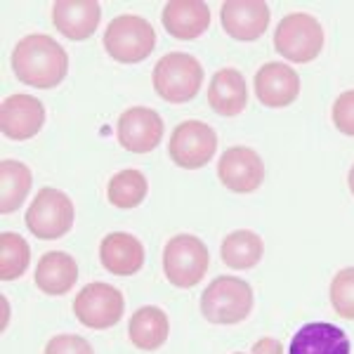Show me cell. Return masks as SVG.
<instances>
[{"label":"cell","mask_w":354,"mask_h":354,"mask_svg":"<svg viewBox=\"0 0 354 354\" xmlns=\"http://www.w3.org/2000/svg\"><path fill=\"white\" fill-rule=\"evenodd\" d=\"M116 133L123 149L133 153H149L163 140V118L147 106H133L121 113Z\"/></svg>","instance_id":"cell-12"},{"label":"cell","mask_w":354,"mask_h":354,"mask_svg":"<svg viewBox=\"0 0 354 354\" xmlns=\"http://www.w3.org/2000/svg\"><path fill=\"white\" fill-rule=\"evenodd\" d=\"M333 123L342 135L354 137V90H345L333 104Z\"/></svg>","instance_id":"cell-27"},{"label":"cell","mask_w":354,"mask_h":354,"mask_svg":"<svg viewBox=\"0 0 354 354\" xmlns=\"http://www.w3.org/2000/svg\"><path fill=\"white\" fill-rule=\"evenodd\" d=\"M330 305L338 317L354 322V267H345L330 281Z\"/></svg>","instance_id":"cell-26"},{"label":"cell","mask_w":354,"mask_h":354,"mask_svg":"<svg viewBox=\"0 0 354 354\" xmlns=\"http://www.w3.org/2000/svg\"><path fill=\"white\" fill-rule=\"evenodd\" d=\"M274 48L281 57L295 64L317 59L324 50V28L317 17L307 12H290L279 21L274 33Z\"/></svg>","instance_id":"cell-6"},{"label":"cell","mask_w":354,"mask_h":354,"mask_svg":"<svg viewBox=\"0 0 354 354\" xmlns=\"http://www.w3.org/2000/svg\"><path fill=\"white\" fill-rule=\"evenodd\" d=\"M26 227L36 239L55 241L73 227V203L64 192L43 187L26 210Z\"/></svg>","instance_id":"cell-7"},{"label":"cell","mask_w":354,"mask_h":354,"mask_svg":"<svg viewBox=\"0 0 354 354\" xmlns=\"http://www.w3.org/2000/svg\"><path fill=\"white\" fill-rule=\"evenodd\" d=\"M100 260L106 272L116 277H133L145 265V245L133 234L113 232L100 245Z\"/></svg>","instance_id":"cell-17"},{"label":"cell","mask_w":354,"mask_h":354,"mask_svg":"<svg viewBox=\"0 0 354 354\" xmlns=\"http://www.w3.org/2000/svg\"><path fill=\"white\" fill-rule=\"evenodd\" d=\"M104 48L121 64L145 62L156 48V33L147 19L137 15H118L104 31Z\"/></svg>","instance_id":"cell-5"},{"label":"cell","mask_w":354,"mask_h":354,"mask_svg":"<svg viewBox=\"0 0 354 354\" xmlns=\"http://www.w3.org/2000/svg\"><path fill=\"white\" fill-rule=\"evenodd\" d=\"M220 21L225 33L236 41H258L270 26V8L262 0H227Z\"/></svg>","instance_id":"cell-14"},{"label":"cell","mask_w":354,"mask_h":354,"mask_svg":"<svg viewBox=\"0 0 354 354\" xmlns=\"http://www.w3.org/2000/svg\"><path fill=\"white\" fill-rule=\"evenodd\" d=\"M147 192H149V182H147L145 173H140L135 168L116 173L109 180V187H106L109 203L123 210L137 208L147 198Z\"/></svg>","instance_id":"cell-24"},{"label":"cell","mask_w":354,"mask_h":354,"mask_svg":"<svg viewBox=\"0 0 354 354\" xmlns=\"http://www.w3.org/2000/svg\"><path fill=\"white\" fill-rule=\"evenodd\" d=\"M123 312V293L116 286H109V283L102 281L88 283L85 288H81L76 300H73V314L78 317V322L95 330L116 326L121 322Z\"/></svg>","instance_id":"cell-8"},{"label":"cell","mask_w":354,"mask_h":354,"mask_svg":"<svg viewBox=\"0 0 354 354\" xmlns=\"http://www.w3.org/2000/svg\"><path fill=\"white\" fill-rule=\"evenodd\" d=\"M347 185H350V192L354 194V165L350 168V175H347Z\"/></svg>","instance_id":"cell-30"},{"label":"cell","mask_w":354,"mask_h":354,"mask_svg":"<svg viewBox=\"0 0 354 354\" xmlns=\"http://www.w3.org/2000/svg\"><path fill=\"white\" fill-rule=\"evenodd\" d=\"M28 265H31V248L24 239L15 232L0 234V281L21 279Z\"/></svg>","instance_id":"cell-25"},{"label":"cell","mask_w":354,"mask_h":354,"mask_svg":"<svg viewBox=\"0 0 354 354\" xmlns=\"http://www.w3.org/2000/svg\"><path fill=\"white\" fill-rule=\"evenodd\" d=\"M33 175L21 161L5 158L0 163V213H15L31 192Z\"/></svg>","instance_id":"cell-23"},{"label":"cell","mask_w":354,"mask_h":354,"mask_svg":"<svg viewBox=\"0 0 354 354\" xmlns=\"http://www.w3.org/2000/svg\"><path fill=\"white\" fill-rule=\"evenodd\" d=\"M163 26L177 41H194L210 26V8L203 0H170L163 8Z\"/></svg>","instance_id":"cell-16"},{"label":"cell","mask_w":354,"mask_h":354,"mask_svg":"<svg viewBox=\"0 0 354 354\" xmlns=\"http://www.w3.org/2000/svg\"><path fill=\"white\" fill-rule=\"evenodd\" d=\"M153 90L170 104H185L194 100L203 85V66L187 53H168L156 62L151 73Z\"/></svg>","instance_id":"cell-2"},{"label":"cell","mask_w":354,"mask_h":354,"mask_svg":"<svg viewBox=\"0 0 354 354\" xmlns=\"http://www.w3.org/2000/svg\"><path fill=\"white\" fill-rule=\"evenodd\" d=\"M78 281V265L64 250H50L36 265V286L45 295H66Z\"/></svg>","instance_id":"cell-20"},{"label":"cell","mask_w":354,"mask_h":354,"mask_svg":"<svg viewBox=\"0 0 354 354\" xmlns=\"http://www.w3.org/2000/svg\"><path fill=\"white\" fill-rule=\"evenodd\" d=\"M262 253H265V243H262L260 234L250 230H236L227 234L220 245L222 262L232 270H253L262 260Z\"/></svg>","instance_id":"cell-22"},{"label":"cell","mask_w":354,"mask_h":354,"mask_svg":"<svg viewBox=\"0 0 354 354\" xmlns=\"http://www.w3.org/2000/svg\"><path fill=\"white\" fill-rule=\"evenodd\" d=\"M253 310V288L236 277H218L205 286L201 295V312L210 324H241Z\"/></svg>","instance_id":"cell-3"},{"label":"cell","mask_w":354,"mask_h":354,"mask_svg":"<svg viewBox=\"0 0 354 354\" xmlns=\"http://www.w3.org/2000/svg\"><path fill=\"white\" fill-rule=\"evenodd\" d=\"M45 123V106L33 95H10L0 104V130L15 142L31 140Z\"/></svg>","instance_id":"cell-11"},{"label":"cell","mask_w":354,"mask_h":354,"mask_svg":"<svg viewBox=\"0 0 354 354\" xmlns=\"http://www.w3.org/2000/svg\"><path fill=\"white\" fill-rule=\"evenodd\" d=\"M208 104L220 116H239L248 104L243 73L236 68H222L215 73L208 88Z\"/></svg>","instance_id":"cell-19"},{"label":"cell","mask_w":354,"mask_h":354,"mask_svg":"<svg viewBox=\"0 0 354 354\" xmlns=\"http://www.w3.org/2000/svg\"><path fill=\"white\" fill-rule=\"evenodd\" d=\"M210 255L205 243L194 234H177L163 248V272L173 286L194 288L205 277Z\"/></svg>","instance_id":"cell-4"},{"label":"cell","mask_w":354,"mask_h":354,"mask_svg":"<svg viewBox=\"0 0 354 354\" xmlns=\"http://www.w3.org/2000/svg\"><path fill=\"white\" fill-rule=\"evenodd\" d=\"M45 354H95L90 342L81 335H55L45 345Z\"/></svg>","instance_id":"cell-28"},{"label":"cell","mask_w":354,"mask_h":354,"mask_svg":"<svg viewBox=\"0 0 354 354\" xmlns=\"http://www.w3.org/2000/svg\"><path fill=\"white\" fill-rule=\"evenodd\" d=\"M250 354H283V347L277 338H260Z\"/></svg>","instance_id":"cell-29"},{"label":"cell","mask_w":354,"mask_h":354,"mask_svg":"<svg viewBox=\"0 0 354 354\" xmlns=\"http://www.w3.org/2000/svg\"><path fill=\"white\" fill-rule=\"evenodd\" d=\"M300 95V78L288 64L281 62H267L255 73V97L260 104L270 109H283L293 104Z\"/></svg>","instance_id":"cell-13"},{"label":"cell","mask_w":354,"mask_h":354,"mask_svg":"<svg viewBox=\"0 0 354 354\" xmlns=\"http://www.w3.org/2000/svg\"><path fill=\"white\" fill-rule=\"evenodd\" d=\"M288 354H352L345 330L326 322L305 324L293 335Z\"/></svg>","instance_id":"cell-18"},{"label":"cell","mask_w":354,"mask_h":354,"mask_svg":"<svg viewBox=\"0 0 354 354\" xmlns=\"http://www.w3.org/2000/svg\"><path fill=\"white\" fill-rule=\"evenodd\" d=\"M215 149H218V135L203 121L180 123L173 130V135H170L168 145L173 163L185 170L203 168L215 156Z\"/></svg>","instance_id":"cell-9"},{"label":"cell","mask_w":354,"mask_h":354,"mask_svg":"<svg viewBox=\"0 0 354 354\" xmlns=\"http://www.w3.org/2000/svg\"><path fill=\"white\" fill-rule=\"evenodd\" d=\"M102 8L97 0H57L53 21L57 31L68 41H85L100 26Z\"/></svg>","instance_id":"cell-15"},{"label":"cell","mask_w":354,"mask_h":354,"mask_svg":"<svg viewBox=\"0 0 354 354\" xmlns=\"http://www.w3.org/2000/svg\"><path fill=\"white\" fill-rule=\"evenodd\" d=\"M168 328H170L168 317H165V312L161 307L147 305V307H140V310L130 317L128 335L137 350L153 352L161 345H165V340H168Z\"/></svg>","instance_id":"cell-21"},{"label":"cell","mask_w":354,"mask_h":354,"mask_svg":"<svg viewBox=\"0 0 354 354\" xmlns=\"http://www.w3.org/2000/svg\"><path fill=\"white\" fill-rule=\"evenodd\" d=\"M12 71L21 83L38 90H50L66 78L68 55L55 38L31 33L15 45Z\"/></svg>","instance_id":"cell-1"},{"label":"cell","mask_w":354,"mask_h":354,"mask_svg":"<svg viewBox=\"0 0 354 354\" xmlns=\"http://www.w3.org/2000/svg\"><path fill=\"white\" fill-rule=\"evenodd\" d=\"M218 177L230 192L250 194L265 180V163L250 147H230L218 163Z\"/></svg>","instance_id":"cell-10"}]
</instances>
